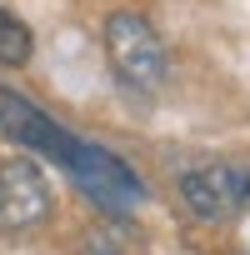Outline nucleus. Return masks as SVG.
I'll return each mask as SVG.
<instances>
[{
    "instance_id": "obj_1",
    "label": "nucleus",
    "mask_w": 250,
    "mask_h": 255,
    "mask_svg": "<svg viewBox=\"0 0 250 255\" xmlns=\"http://www.w3.org/2000/svg\"><path fill=\"white\" fill-rule=\"evenodd\" d=\"M105 55H110V65L125 85L145 90V95H155L170 75V50H165L160 30L135 10H115L105 20Z\"/></svg>"
},
{
    "instance_id": "obj_5",
    "label": "nucleus",
    "mask_w": 250,
    "mask_h": 255,
    "mask_svg": "<svg viewBox=\"0 0 250 255\" xmlns=\"http://www.w3.org/2000/svg\"><path fill=\"white\" fill-rule=\"evenodd\" d=\"M0 140L25 145V150H40V155H50L55 165H65L70 150H75V135H65V125H55L40 105H30V100L15 95L10 85H0Z\"/></svg>"
},
{
    "instance_id": "obj_8",
    "label": "nucleus",
    "mask_w": 250,
    "mask_h": 255,
    "mask_svg": "<svg viewBox=\"0 0 250 255\" xmlns=\"http://www.w3.org/2000/svg\"><path fill=\"white\" fill-rule=\"evenodd\" d=\"M245 210H250V180H245Z\"/></svg>"
},
{
    "instance_id": "obj_2",
    "label": "nucleus",
    "mask_w": 250,
    "mask_h": 255,
    "mask_svg": "<svg viewBox=\"0 0 250 255\" xmlns=\"http://www.w3.org/2000/svg\"><path fill=\"white\" fill-rule=\"evenodd\" d=\"M65 170H70V180H75L105 215H130V210L145 200V185L135 180V170L125 165V160H115L110 150L90 145V140H75Z\"/></svg>"
},
{
    "instance_id": "obj_3",
    "label": "nucleus",
    "mask_w": 250,
    "mask_h": 255,
    "mask_svg": "<svg viewBox=\"0 0 250 255\" xmlns=\"http://www.w3.org/2000/svg\"><path fill=\"white\" fill-rule=\"evenodd\" d=\"M245 180H250V165L210 160L180 175V200L200 225H225L245 210Z\"/></svg>"
},
{
    "instance_id": "obj_6",
    "label": "nucleus",
    "mask_w": 250,
    "mask_h": 255,
    "mask_svg": "<svg viewBox=\"0 0 250 255\" xmlns=\"http://www.w3.org/2000/svg\"><path fill=\"white\" fill-rule=\"evenodd\" d=\"M30 50H35L30 25L0 5V65H10V70H15V65H25V60H30Z\"/></svg>"
},
{
    "instance_id": "obj_4",
    "label": "nucleus",
    "mask_w": 250,
    "mask_h": 255,
    "mask_svg": "<svg viewBox=\"0 0 250 255\" xmlns=\"http://www.w3.org/2000/svg\"><path fill=\"white\" fill-rule=\"evenodd\" d=\"M50 180L35 160H0V230H35L50 220Z\"/></svg>"
},
{
    "instance_id": "obj_7",
    "label": "nucleus",
    "mask_w": 250,
    "mask_h": 255,
    "mask_svg": "<svg viewBox=\"0 0 250 255\" xmlns=\"http://www.w3.org/2000/svg\"><path fill=\"white\" fill-rule=\"evenodd\" d=\"M80 255H135V245H130V235L115 230V225H95V230H85Z\"/></svg>"
}]
</instances>
